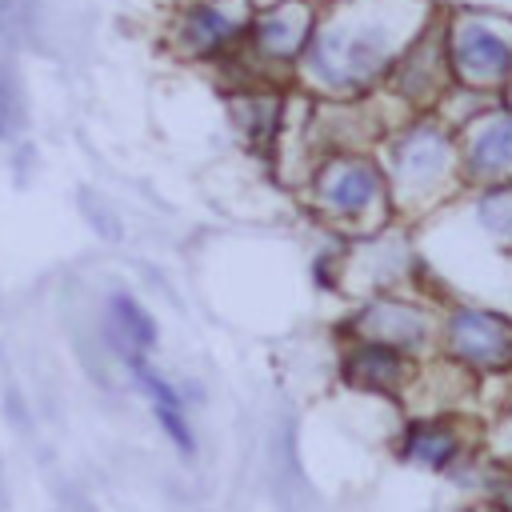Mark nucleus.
I'll return each instance as SVG.
<instances>
[{
	"mask_svg": "<svg viewBox=\"0 0 512 512\" xmlns=\"http://www.w3.org/2000/svg\"><path fill=\"white\" fill-rule=\"evenodd\" d=\"M392 56V32L384 20H368L364 12H348L332 20L312 44V72L328 88H360L368 84Z\"/></svg>",
	"mask_w": 512,
	"mask_h": 512,
	"instance_id": "f257e3e1",
	"label": "nucleus"
},
{
	"mask_svg": "<svg viewBox=\"0 0 512 512\" xmlns=\"http://www.w3.org/2000/svg\"><path fill=\"white\" fill-rule=\"evenodd\" d=\"M448 348L456 360L480 368V372H504L512 368V328L480 308H460L448 320Z\"/></svg>",
	"mask_w": 512,
	"mask_h": 512,
	"instance_id": "f03ea898",
	"label": "nucleus"
},
{
	"mask_svg": "<svg viewBox=\"0 0 512 512\" xmlns=\"http://www.w3.org/2000/svg\"><path fill=\"white\" fill-rule=\"evenodd\" d=\"M452 64L472 88H496L512 76V44L484 24L464 20L452 32Z\"/></svg>",
	"mask_w": 512,
	"mask_h": 512,
	"instance_id": "7ed1b4c3",
	"label": "nucleus"
},
{
	"mask_svg": "<svg viewBox=\"0 0 512 512\" xmlns=\"http://www.w3.org/2000/svg\"><path fill=\"white\" fill-rule=\"evenodd\" d=\"M380 196V172L368 160H328L316 176V200L332 212V216H360L372 208V200Z\"/></svg>",
	"mask_w": 512,
	"mask_h": 512,
	"instance_id": "20e7f679",
	"label": "nucleus"
},
{
	"mask_svg": "<svg viewBox=\"0 0 512 512\" xmlns=\"http://www.w3.org/2000/svg\"><path fill=\"white\" fill-rule=\"evenodd\" d=\"M452 168V144L436 124H416L396 144V180L408 192H428Z\"/></svg>",
	"mask_w": 512,
	"mask_h": 512,
	"instance_id": "39448f33",
	"label": "nucleus"
},
{
	"mask_svg": "<svg viewBox=\"0 0 512 512\" xmlns=\"http://www.w3.org/2000/svg\"><path fill=\"white\" fill-rule=\"evenodd\" d=\"M356 332L368 340V344H384V348H396V352H416L424 340H428V320L420 308L412 304H396V300H376L360 312L356 320Z\"/></svg>",
	"mask_w": 512,
	"mask_h": 512,
	"instance_id": "423d86ee",
	"label": "nucleus"
},
{
	"mask_svg": "<svg viewBox=\"0 0 512 512\" xmlns=\"http://www.w3.org/2000/svg\"><path fill=\"white\" fill-rule=\"evenodd\" d=\"M464 164L472 176H508L512 172V112H496L472 124Z\"/></svg>",
	"mask_w": 512,
	"mask_h": 512,
	"instance_id": "0eeeda50",
	"label": "nucleus"
},
{
	"mask_svg": "<svg viewBox=\"0 0 512 512\" xmlns=\"http://www.w3.org/2000/svg\"><path fill=\"white\" fill-rule=\"evenodd\" d=\"M344 380L352 388H368V392H396L408 380V364L404 352L384 348V344H356L344 360Z\"/></svg>",
	"mask_w": 512,
	"mask_h": 512,
	"instance_id": "6e6552de",
	"label": "nucleus"
},
{
	"mask_svg": "<svg viewBox=\"0 0 512 512\" xmlns=\"http://www.w3.org/2000/svg\"><path fill=\"white\" fill-rule=\"evenodd\" d=\"M308 28H312V12L304 4H280L256 24V44L268 60H296L308 44Z\"/></svg>",
	"mask_w": 512,
	"mask_h": 512,
	"instance_id": "1a4fd4ad",
	"label": "nucleus"
},
{
	"mask_svg": "<svg viewBox=\"0 0 512 512\" xmlns=\"http://www.w3.org/2000/svg\"><path fill=\"white\" fill-rule=\"evenodd\" d=\"M460 432L448 424V420H412L408 424V432H404V440H400V452L408 456V460H416V464H424V468H432V472H444L456 456H460Z\"/></svg>",
	"mask_w": 512,
	"mask_h": 512,
	"instance_id": "9d476101",
	"label": "nucleus"
},
{
	"mask_svg": "<svg viewBox=\"0 0 512 512\" xmlns=\"http://www.w3.org/2000/svg\"><path fill=\"white\" fill-rule=\"evenodd\" d=\"M108 316H112V332H116V344L124 348V356L152 348V340H156V328H152L148 312H144V308H140L132 296L116 292V296L108 300Z\"/></svg>",
	"mask_w": 512,
	"mask_h": 512,
	"instance_id": "9b49d317",
	"label": "nucleus"
},
{
	"mask_svg": "<svg viewBox=\"0 0 512 512\" xmlns=\"http://www.w3.org/2000/svg\"><path fill=\"white\" fill-rule=\"evenodd\" d=\"M236 36V24L216 8V4H200L184 16V40L196 52H220L228 40Z\"/></svg>",
	"mask_w": 512,
	"mask_h": 512,
	"instance_id": "f8f14e48",
	"label": "nucleus"
},
{
	"mask_svg": "<svg viewBox=\"0 0 512 512\" xmlns=\"http://www.w3.org/2000/svg\"><path fill=\"white\" fill-rule=\"evenodd\" d=\"M480 224L500 240H512V188H492L480 200Z\"/></svg>",
	"mask_w": 512,
	"mask_h": 512,
	"instance_id": "ddd939ff",
	"label": "nucleus"
},
{
	"mask_svg": "<svg viewBox=\"0 0 512 512\" xmlns=\"http://www.w3.org/2000/svg\"><path fill=\"white\" fill-rule=\"evenodd\" d=\"M472 512H500V508H472Z\"/></svg>",
	"mask_w": 512,
	"mask_h": 512,
	"instance_id": "4468645a",
	"label": "nucleus"
}]
</instances>
